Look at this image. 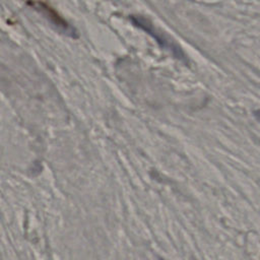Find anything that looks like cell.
Returning a JSON list of instances; mask_svg holds the SVG:
<instances>
[{
	"label": "cell",
	"instance_id": "cell-1",
	"mask_svg": "<svg viewBox=\"0 0 260 260\" xmlns=\"http://www.w3.org/2000/svg\"><path fill=\"white\" fill-rule=\"evenodd\" d=\"M254 116H255V118L260 122V110L255 111V112H254Z\"/></svg>",
	"mask_w": 260,
	"mask_h": 260
},
{
	"label": "cell",
	"instance_id": "cell-3",
	"mask_svg": "<svg viewBox=\"0 0 260 260\" xmlns=\"http://www.w3.org/2000/svg\"><path fill=\"white\" fill-rule=\"evenodd\" d=\"M192 260H195V259H192Z\"/></svg>",
	"mask_w": 260,
	"mask_h": 260
},
{
	"label": "cell",
	"instance_id": "cell-2",
	"mask_svg": "<svg viewBox=\"0 0 260 260\" xmlns=\"http://www.w3.org/2000/svg\"><path fill=\"white\" fill-rule=\"evenodd\" d=\"M159 260H165V259H161V258H160V259H159Z\"/></svg>",
	"mask_w": 260,
	"mask_h": 260
}]
</instances>
